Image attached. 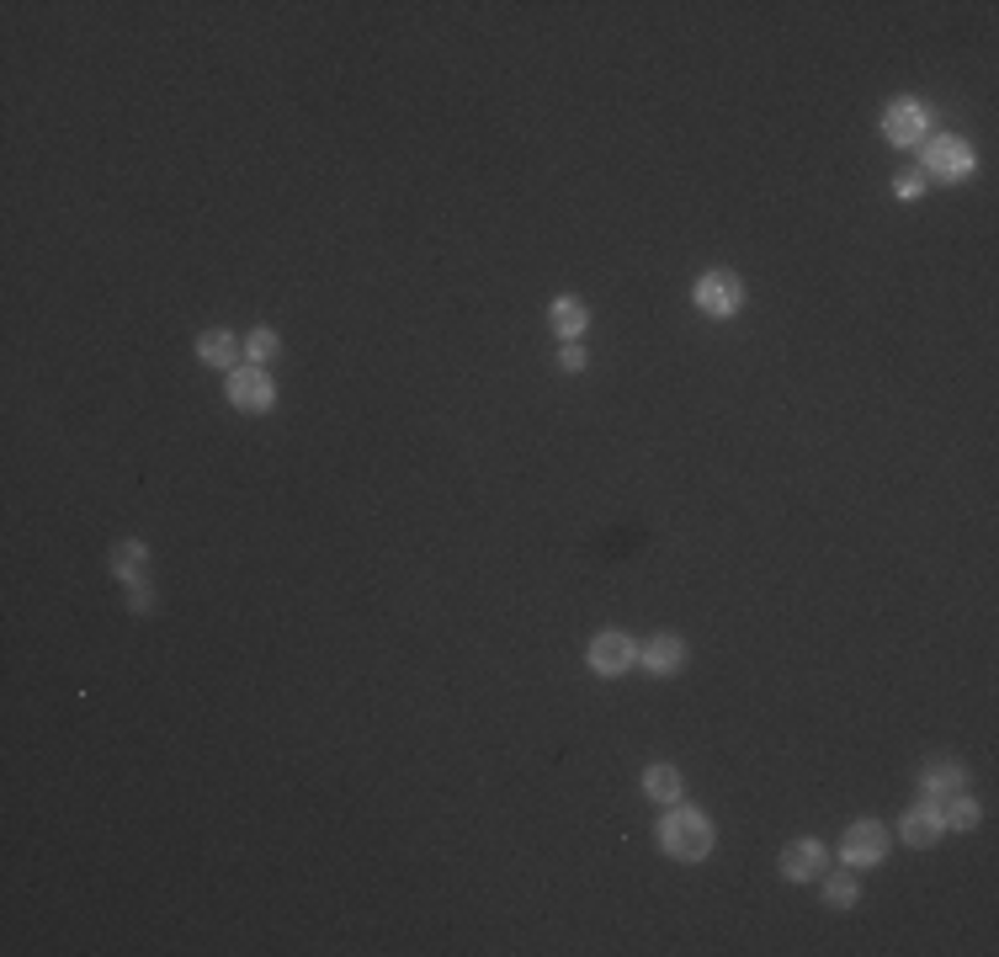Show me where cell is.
Segmentation results:
<instances>
[{
  "label": "cell",
  "mask_w": 999,
  "mask_h": 957,
  "mask_svg": "<svg viewBox=\"0 0 999 957\" xmlns=\"http://www.w3.org/2000/svg\"><path fill=\"white\" fill-rule=\"evenodd\" d=\"M659 851L676 856V862H702L713 851V819L686 808V803H665V819H659Z\"/></svg>",
  "instance_id": "6da1fadb"
},
{
  "label": "cell",
  "mask_w": 999,
  "mask_h": 957,
  "mask_svg": "<svg viewBox=\"0 0 999 957\" xmlns=\"http://www.w3.org/2000/svg\"><path fill=\"white\" fill-rule=\"evenodd\" d=\"M973 165H978V155H973V144H967V139L941 133V139H930V144H925V170H930L936 181H967V176H973Z\"/></svg>",
  "instance_id": "7a4b0ae2"
},
{
  "label": "cell",
  "mask_w": 999,
  "mask_h": 957,
  "mask_svg": "<svg viewBox=\"0 0 999 957\" xmlns=\"http://www.w3.org/2000/svg\"><path fill=\"white\" fill-rule=\"evenodd\" d=\"M229 404L245 410V415H261V410L277 404V383H272L255 362H250V367H235V373H229Z\"/></svg>",
  "instance_id": "3957f363"
},
{
  "label": "cell",
  "mask_w": 999,
  "mask_h": 957,
  "mask_svg": "<svg viewBox=\"0 0 999 957\" xmlns=\"http://www.w3.org/2000/svg\"><path fill=\"white\" fill-rule=\"evenodd\" d=\"M882 133L899 144V150H915L930 139V107H919V102H893L888 113H882Z\"/></svg>",
  "instance_id": "277c9868"
},
{
  "label": "cell",
  "mask_w": 999,
  "mask_h": 957,
  "mask_svg": "<svg viewBox=\"0 0 999 957\" xmlns=\"http://www.w3.org/2000/svg\"><path fill=\"white\" fill-rule=\"evenodd\" d=\"M739 304H745V282L734 277V272H707V277L697 282V309L713 319H728L739 315Z\"/></svg>",
  "instance_id": "5b68a950"
},
{
  "label": "cell",
  "mask_w": 999,
  "mask_h": 957,
  "mask_svg": "<svg viewBox=\"0 0 999 957\" xmlns=\"http://www.w3.org/2000/svg\"><path fill=\"white\" fill-rule=\"evenodd\" d=\"M585 654H591V671H596V676H622L628 665H639V643L628 634H617V628H606V634L591 638Z\"/></svg>",
  "instance_id": "8992f818"
},
{
  "label": "cell",
  "mask_w": 999,
  "mask_h": 957,
  "mask_svg": "<svg viewBox=\"0 0 999 957\" xmlns=\"http://www.w3.org/2000/svg\"><path fill=\"white\" fill-rule=\"evenodd\" d=\"M840 856H845L851 867H878V862H888V830L872 825V819L851 825V830L840 836Z\"/></svg>",
  "instance_id": "52a82bcc"
},
{
  "label": "cell",
  "mask_w": 999,
  "mask_h": 957,
  "mask_svg": "<svg viewBox=\"0 0 999 957\" xmlns=\"http://www.w3.org/2000/svg\"><path fill=\"white\" fill-rule=\"evenodd\" d=\"M941 808H936V798H925V803H915L909 814H904V825H899V836L909 840V846H936L941 840Z\"/></svg>",
  "instance_id": "ba28073f"
},
{
  "label": "cell",
  "mask_w": 999,
  "mask_h": 957,
  "mask_svg": "<svg viewBox=\"0 0 999 957\" xmlns=\"http://www.w3.org/2000/svg\"><path fill=\"white\" fill-rule=\"evenodd\" d=\"M639 665L649 671V676H670V671L686 665V643H680L676 634H659L654 643H643L639 649Z\"/></svg>",
  "instance_id": "9c48e42d"
},
{
  "label": "cell",
  "mask_w": 999,
  "mask_h": 957,
  "mask_svg": "<svg viewBox=\"0 0 999 957\" xmlns=\"http://www.w3.org/2000/svg\"><path fill=\"white\" fill-rule=\"evenodd\" d=\"M824 873V846L819 840H793L787 851H782V877H793V883H808V877Z\"/></svg>",
  "instance_id": "30bf717a"
},
{
  "label": "cell",
  "mask_w": 999,
  "mask_h": 957,
  "mask_svg": "<svg viewBox=\"0 0 999 957\" xmlns=\"http://www.w3.org/2000/svg\"><path fill=\"white\" fill-rule=\"evenodd\" d=\"M240 352H245V341L235 330H202L198 335V357L207 362V367H229V373H235Z\"/></svg>",
  "instance_id": "8fae6325"
},
{
  "label": "cell",
  "mask_w": 999,
  "mask_h": 957,
  "mask_svg": "<svg viewBox=\"0 0 999 957\" xmlns=\"http://www.w3.org/2000/svg\"><path fill=\"white\" fill-rule=\"evenodd\" d=\"M962 777H967V771H962L958 760H930V766L919 771V793L925 798H947V793H958L962 788Z\"/></svg>",
  "instance_id": "7c38bea8"
},
{
  "label": "cell",
  "mask_w": 999,
  "mask_h": 957,
  "mask_svg": "<svg viewBox=\"0 0 999 957\" xmlns=\"http://www.w3.org/2000/svg\"><path fill=\"white\" fill-rule=\"evenodd\" d=\"M554 330H559L563 341H580V335H585V324H591V309H585V304H580V298H569V293H563V298H554Z\"/></svg>",
  "instance_id": "4fadbf2b"
},
{
  "label": "cell",
  "mask_w": 999,
  "mask_h": 957,
  "mask_svg": "<svg viewBox=\"0 0 999 957\" xmlns=\"http://www.w3.org/2000/svg\"><path fill=\"white\" fill-rule=\"evenodd\" d=\"M936 808H941V825H947V830H973V825H978V803H973V798L962 793H947V798H936Z\"/></svg>",
  "instance_id": "5bb4252c"
},
{
  "label": "cell",
  "mask_w": 999,
  "mask_h": 957,
  "mask_svg": "<svg viewBox=\"0 0 999 957\" xmlns=\"http://www.w3.org/2000/svg\"><path fill=\"white\" fill-rule=\"evenodd\" d=\"M643 793L654 798V803H680V771L676 766H665V760L649 766V771H643Z\"/></svg>",
  "instance_id": "9a60e30c"
},
{
  "label": "cell",
  "mask_w": 999,
  "mask_h": 957,
  "mask_svg": "<svg viewBox=\"0 0 999 957\" xmlns=\"http://www.w3.org/2000/svg\"><path fill=\"white\" fill-rule=\"evenodd\" d=\"M245 357L255 362V367L277 357V330H266V324H261V330H250V335H245Z\"/></svg>",
  "instance_id": "2e32d148"
},
{
  "label": "cell",
  "mask_w": 999,
  "mask_h": 957,
  "mask_svg": "<svg viewBox=\"0 0 999 957\" xmlns=\"http://www.w3.org/2000/svg\"><path fill=\"white\" fill-rule=\"evenodd\" d=\"M139 564H144V543H118L112 548V569L122 580H139Z\"/></svg>",
  "instance_id": "e0dca14e"
},
{
  "label": "cell",
  "mask_w": 999,
  "mask_h": 957,
  "mask_svg": "<svg viewBox=\"0 0 999 957\" xmlns=\"http://www.w3.org/2000/svg\"><path fill=\"white\" fill-rule=\"evenodd\" d=\"M824 899H830L835 910L856 905V877H830V883H824Z\"/></svg>",
  "instance_id": "ac0fdd59"
},
{
  "label": "cell",
  "mask_w": 999,
  "mask_h": 957,
  "mask_svg": "<svg viewBox=\"0 0 999 957\" xmlns=\"http://www.w3.org/2000/svg\"><path fill=\"white\" fill-rule=\"evenodd\" d=\"M128 596H133V612H150V606H155V591H150L144 580H128Z\"/></svg>",
  "instance_id": "d6986e66"
},
{
  "label": "cell",
  "mask_w": 999,
  "mask_h": 957,
  "mask_svg": "<svg viewBox=\"0 0 999 957\" xmlns=\"http://www.w3.org/2000/svg\"><path fill=\"white\" fill-rule=\"evenodd\" d=\"M919 187H925V170H904L899 176V198H919Z\"/></svg>",
  "instance_id": "ffe728a7"
},
{
  "label": "cell",
  "mask_w": 999,
  "mask_h": 957,
  "mask_svg": "<svg viewBox=\"0 0 999 957\" xmlns=\"http://www.w3.org/2000/svg\"><path fill=\"white\" fill-rule=\"evenodd\" d=\"M563 367H569V373H580V367H585V352H580V341H563Z\"/></svg>",
  "instance_id": "44dd1931"
}]
</instances>
